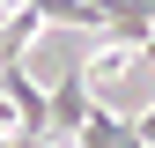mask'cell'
Instances as JSON below:
<instances>
[{"label": "cell", "mask_w": 155, "mask_h": 148, "mask_svg": "<svg viewBox=\"0 0 155 148\" xmlns=\"http://www.w3.org/2000/svg\"><path fill=\"white\" fill-rule=\"evenodd\" d=\"M74 148H140V141H133V119H118V111L96 104V111H89V126L74 133Z\"/></svg>", "instance_id": "2"}, {"label": "cell", "mask_w": 155, "mask_h": 148, "mask_svg": "<svg viewBox=\"0 0 155 148\" xmlns=\"http://www.w3.org/2000/svg\"><path fill=\"white\" fill-rule=\"evenodd\" d=\"M89 111H96V96H89V74H81V67H67L59 82L45 89V133L74 148V133L89 126Z\"/></svg>", "instance_id": "1"}]
</instances>
